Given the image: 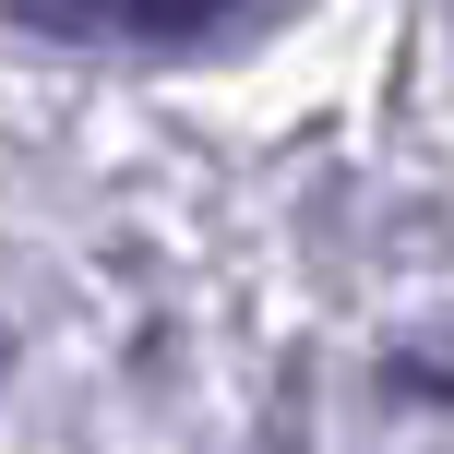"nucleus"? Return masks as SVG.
I'll use <instances>...</instances> for the list:
<instances>
[{
	"label": "nucleus",
	"mask_w": 454,
	"mask_h": 454,
	"mask_svg": "<svg viewBox=\"0 0 454 454\" xmlns=\"http://www.w3.org/2000/svg\"><path fill=\"white\" fill-rule=\"evenodd\" d=\"M36 36H192V24L239 12V0H12Z\"/></svg>",
	"instance_id": "nucleus-1"
}]
</instances>
